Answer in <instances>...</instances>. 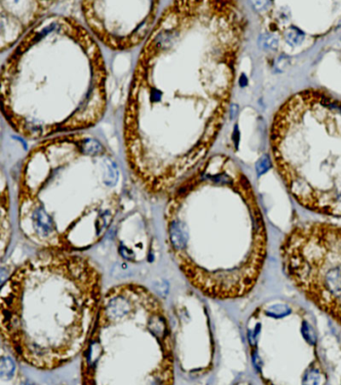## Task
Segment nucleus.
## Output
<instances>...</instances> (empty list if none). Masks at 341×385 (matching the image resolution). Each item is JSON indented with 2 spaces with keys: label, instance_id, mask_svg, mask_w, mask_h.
I'll list each match as a JSON object with an SVG mask.
<instances>
[{
  "label": "nucleus",
  "instance_id": "obj_1",
  "mask_svg": "<svg viewBox=\"0 0 341 385\" xmlns=\"http://www.w3.org/2000/svg\"><path fill=\"white\" fill-rule=\"evenodd\" d=\"M243 32L231 0H173L142 43L122 140L147 194H170L206 160L227 115Z\"/></svg>",
  "mask_w": 341,
  "mask_h": 385
},
{
  "label": "nucleus",
  "instance_id": "obj_7",
  "mask_svg": "<svg viewBox=\"0 0 341 385\" xmlns=\"http://www.w3.org/2000/svg\"><path fill=\"white\" fill-rule=\"evenodd\" d=\"M275 167L299 205L341 218V101L317 89L291 96L270 132Z\"/></svg>",
  "mask_w": 341,
  "mask_h": 385
},
{
  "label": "nucleus",
  "instance_id": "obj_6",
  "mask_svg": "<svg viewBox=\"0 0 341 385\" xmlns=\"http://www.w3.org/2000/svg\"><path fill=\"white\" fill-rule=\"evenodd\" d=\"M80 369L84 384L173 383V338L157 297L134 283L110 288L102 298Z\"/></svg>",
  "mask_w": 341,
  "mask_h": 385
},
{
  "label": "nucleus",
  "instance_id": "obj_10",
  "mask_svg": "<svg viewBox=\"0 0 341 385\" xmlns=\"http://www.w3.org/2000/svg\"><path fill=\"white\" fill-rule=\"evenodd\" d=\"M304 38V34L297 28L291 27L285 33V39L290 46H299Z\"/></svg>",
  "mask_w": 341,
  "mask_h": 385
},
{
  "label": "nucleus",
  "instance_id": "obj_2",
  "mask_svg": "<svg viewBox=\"0 0 341 385\" xmlns=\"http://www.w3.org/2000/svg\"><path fill=\"white\" fill-rule=\"evenodd\" d=\"M167 243L182 274L203 295L228 300L247 295L267 253L264 220L236 164L214 154L169 194Z\"/></svg>",
  "mask_w": 341,
  "mask_h": 385
},
{
  "label": "nucleus",
  "instance_id": "obj_3",
  "mask_svg": "<svg viewBox=\"0 0 341 385\" xmlns=\"http://www.w3.org/2000/svg\"><path fill=\"white\" fill-rule=\"evenodd\" d=\"M101 44L77 20H40L8 51L1 66V111L18 137L39 142L88 131L108 104Z\"/></svg>",
  "mask_w": 341,
  "mask_h": 385
},
{
  "label": "nucleus",
  "instance_id": "obj_11",
  "mask_svg": "<svg viewBox=\"0 0 341 385\" xmlns=\"http://www.w3.org/2000/svg\"><path fill=\"white\" fill-rule=\"evenodd\" d=\"M259 43L263 49L276 50L278 47L277 38L272 34H262L259 37Z\"/></svg>",
  "mask_w": 341,
  "mask_h": 385
},
{
  "label": "nucleus",
  "instance_id": "obj_8",
  "mask_svg": "<svg viewBox=\"0 0 341 385\" xmlns=\"http://www.w3.org/2000/svg\"><path fill=\"white\" fill-rule=\"evenodd\" d=\"M283 269L299 291L341 325V227L297 225L280 247Z\"/></svg>",
  "mask_w": 341,
  "mask_h": 385
},
{
  "label": "nucleus",
  "instance_id": "obj_9",
  "mask_svg": "<svg viewBox=\"0 0 341 385\" xmlns=\"http://www.w3.org/2000/svg\"><path fill=\"white\" fill-rule=\"evenodd\" d=\"M159 0H82L88 30L101 47L127 52L141 47L156 24Z\"/></svg>",
  "mask_w": 341,
  "mask_h": 385
},
{
  "label": "nucleus",
  "instance_id": "obj_4",
  "mask_svg": "<svg viewBox=\"0 0 341 385\" xmlns=\"http://www.w3.org/2000/svg\"><path fill=\"white\" fill-rule=\"evenodd\" d=\"M123 189L114 154L93 133L39 141L19 173L20 231L41 249L70 253L90 249L117 216Z\"/></svg>",
  "mask_w": 341,
  "mask_h": 385
},
{
  "label": "nucleus",
  "instance_id": "obj_12",
  "mask_svg": "<svg viewBox=\"0 0 341 385\" xmlns=\"http://www.w3.org/2000/svg\"><path fill=\"white\" fill-rule=\"evenodd\" d=\"M250 1H251L252 6L256 10H259V11L266 9L268 5H269V2H270V0H250Z\"/></svg>",
  "mask_w": 341,
  "mask_h": 385
},
{
  "label": "nucleus",
  "instance_id": "obj_5",
  "mask_svg": "<svg viewBox=\"0 0 341 385\" xmlns=\"http://www.w3.org/2000/svg\"><path fill=\"white\" fill-rule=\"evenodd\" d=\"M102 298L101 273L91 260L42 249L2 285V341L31 367L60 368L86 348Z\"/></svg>",
  "mask_w": 341,
  "mask_h": 385
}]
</instances>
